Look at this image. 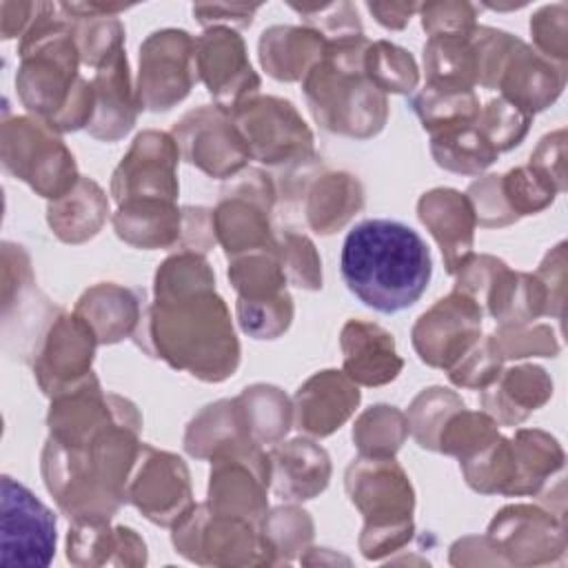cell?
<instances>
[{"label": "cell", "mask_w": 568, "mask_h": 568, "mask_svg": "<svg viewBox=\"0 0 568 568\" xmlns=\"http://www.w3.org/2000/svg\"><path fill=\"white\" fill-rule=\"evenodd\" d=\"M142 417L126 402L120 415L89 439L62 446L47 439L40 473L58 508L71 521H111L126 504V488L140 455Z\"/></svg>", "instance_id": "1"}, {"label": "cell", "mask_w": 568, "mask_h": 568, "mask_svg": "<svg viewBox=\"0 0 568 568\" xmlns=\"http://www.w3.org/2000/svg\"><path fill=\"white\" fill-rule=\"evenodd\" d=\"M133 342L149 357L202 382H224L240 366V342L215 286L155 295L140 317Z\"/></svg>", "instance_id": "2"}, {"label": "cell", "mask_w": 568, "mask_h": 568, "mask_svg": "<svg viewBox=\"0 0 568 568\" xmlns=\"http://www.w3.org/2000/svg\"><path fill=\"white\" fill-rule=\"evenodd\" d=\"M18 55L16 89L27 111L58 133L87 129L93 118V87L78 73L80 49L60 4L38 2Z\"/></svg>", "instance_id": "3"}, {"label": "cell", "mask_w": 568, "mask_h": 568, "mask_svg": "<svg viewBox=\"0 0 568 568\" xmlns=\"http://www.w3.org/2000/svg\"><path fill=\"white\" fill-rule=\"evenodd\" d=\"M339 273L364 306L386 315L399 313L428 288L430 248L415 229L399 220H362L344 237Z\"/></svg>", "instance_id": "4"}, {"label": "cell", "mask_w": 568, "mask_h": 568, "mask_svg": "<svg viewBox=\"0 0 568 568\" xmlns=\"http://www.w3.org/2000/svg\"><path fill=\"white\" fill-rule=\"evenodd\" d=\"M368 40L362 36L326 42L322 60L302 80L315 122L337 135L368 140L388 118L386 93L364 73Z\"/></svg>", "instance_id": "5"}, {"label": "cell", "mask_w": 568, "mask_h": 568, "mask_svg": "<svg viewBox=\"0 0 568 568\" xmlns=\"http://www.w3.org/2000/svg\"><path fill=\"white\" fill-rule=\"evenodd\" d=\"M344 486L348 499L364 515L359 550L366 559H382L410 541L415 493L393 457H355L346 468Z\"/></svg>", "instance_id": "6"}, {"label": "cell", "mask_w": 568, "mask_h": 568, "mask_svg": "<svg viewBox=\"0 0 568 568\" xmlns=\"http://www.w3.org/2000/svg\"><path fill=\"white\" fill-rule=\"evenodd\" d=\"M175 550L200 566H273L275 552L253 521L195 504L171 532Z\"/></svg>", "instance_id": "7"}, {"label": "cell", "mask_w": 568, "mask_h": 568, "mask_svg": "<svg viewBox=\"0 0 568 568\" xmlns=\"http://www.w3.org/2000/svg\"><path fill=\"white\" fill-rule=\"evenodd\" d=\"M0 160L7 173L49 202L67 195L80 180L73 153L58 131L33 115H4Z\"/></svg>", "instance_id": "8"}, {"label": "cell", "mask_w": 568, "mask_h": 568, "mask_svg": "<svg viewBox=\"0 0 568 568\" xmlns=\"http://www.w3.org/2000/svg\"><path fill=\"white\" fill-rule=\"evenodd\" d=\"M229 111L248 146L251 160L288 169L315 155L313 133L293 102L255 93Z\"/></svg>", "instance_id": "9"}, {"label": "cell", "mask_w": 568, "mask_h": 568, "mask_svg": "<svg viewBox=\"0 0 568 568\" xmlns=\"http://www.w3.org/2000/svg\"><path fill=\"white\" fill-rule=\"evenodd\" d=\"M275 202V184L262 169H246L231 178L220 191L213 209L215 237L226 257L248 251L275 248L268 213Z\"/></svg>", "instance_id": "10"}, {"label": "cell", "mask_w": 568, "mask_h": 568, "mask_svg": "<svg viewBox=\"0 0 568 568\" xmlns=\"http://www.w3.org/2000/svg\"><path fill=\"white\" fill-rule=\"evenodd\" d=\"M271 457L255 442H242L211 457L206 504L226 515L244 517L262 528L268 513Z\"/></svg>", "instance_id": "11"}, {"label": "cell", "mask_w": 568, "mask_h": 568, "mask_svg": "<svg viewBox=\"0 0 568 568\" xmlns=\"http://www.w3.org/2000/svg\"><path fill=\"white\" fill-rule=\"evenodd\" d=\"M195 38L184 29L153 31L140 44L135 98L144 111H169L182 102L197 80Z\"/></svg>", "instance_id": "12"}, {"label": "cell", "mask_w": 568, "mask_h": 568, "mask_svg": "<svg viewBox=\"0 0 568 568\" xmlns=\"http://www.w3.org/2000/svg\"><path fill=\"white\" fill-rule=\"evenodd\" d=\"M95 346L98 337L91 326L80 315L60 308L29 357L40 390L53 399L89 379Z\"/></svg>", "instance_id": "13"}, {"label": "cell", "mask_w": 568, "mask_h": 568, "mask_svg": "<svg viewBox=\"0 0 568 568\" xmlns=\"http://www.w3.org/2000/svg\"><path fill=\"white\" fill-rule=\"evenodd\" d=\"M180 155L211 178H233L251 160L248 146L240 135L231 111L202 104L184 113L171 131Z\"/></svg>", "instance_id": "14"}, {"label": "cell", "mask_w": 568, "mask_h": 568, "mask_svg": "<svg viewBox=\"0 0 568 568\" xmlns=\"http://www.w3.org/2000/svg\"><path fill=\"white\" fill-rule=\"evenodd\" d=\"M2 566L44 568L55 555L58 524L47 508L24 484L2 475Z\"/></svg>", "instance_id": "15"}, {"label": "cell", "mask_w": 568, "mask_h": 568, "mask_svg": "<svg viewBox=\"0 0 568 568\" xmlns=\"http://www.w3.org/2000/svg\"><path fill=\"white\" fill-rule=\"evenodd\" d=\"M60 313L36 286L31 260L24 246L2 242V331L18 324L4 335V348L18 344L16 353L29 362L47 326Z\"/></svg>", "instance_id": "16"}, {"label": "cell", "mask_w": 568, "mask_h": 568, "mask_svg": "<svg viewBox=\"0 0 568 568\" xmlns=\"http://www.w3.org/2000/svg\"><path fill=\"white\" fill-rule=\"evenodd\" d=\"M481 304L453 288L424 311L413 326V346L433 368L450 371L481 337Z\"/></svg>", "instance_id": "17"}, {"label": "cell", "mask_w": 568, "mask_h": 568, "mask_svg": "<svg viewBox=\"0 0 568 568\" xmlns=\"http://www.w3.org/2000/svg\"><path fill=\"white\" fill-rule=\"evenodd\" d=\"M126 501L149 521L173 528L195 506L186 464L173 453L142 444L129 479Z\"/></svg>", "instance_id": "18"}, {"label": "cell", "mask_w": 568, "mask_h": 568, "mask_svg": "<svg viewBox=\"0 0 568 568\" xmlns=\"http://www.w3.org/2000/svg\"><path fill=\"white\" fill-rule=\"evenodd\" d=\"M180 149L171 133L142 131L115 166L111 178L113 200H169L178 202Z\"/></svg>", "instance_id": "19"}, {"label": "cell", "mask_w": 568, "mask_h": 568, "mask_svg": "<svg viewBox=\"0 0 568 568\" xmlns=\"http://www.w3.org/2000/svg\"><path fill=\"white\" fill-rule=\"evenodd\" d=\"M486 537L504 564L517 566L550 564L566 548L564 519L526 504L501 508L493 517Z\"/></svg>", "instance_id": "20"}, {"label": "cell", "mask_w": 568, "mask_h": 568, "mask_svg": "<svg viewBox=\"0 0 568 568\" xmlns=\"http://www.w3.org/2000/svg\"><path fill=\"white\" fill-rule=\"evenodd\" d=\"M195 73L217 106L233 109L260 89L244 40L231 27H209L195 38Z\"/></svg>", "instance_id": "21"}, {"label": "cell", "mask_w": 568, "mask_h": 568, "mask_svg": "<svg viewBox=\"0 0 568 568\" xmlns=\"http://www.w3.org/2000/svg\"><path fill=\"white\" fill-rule=\"evenodd\" d=\"M564 80V64L546 60L519 38L510 36L495 75V89L501 91V98L532 115L557 100Z\"/></svg>", "instance_id": "22"}, {"label": "cell", "mask_w": 568, "mask_h": 568, "mask_svg": "<svg viewBox=\"0 0 568 568\" xmlns=\"http://www.w3.org/2000/svg\"><path fill=\"white\" fill-rule=\"evenodd\" d=\"M357 384L342 371H320L311 375L293 397V422L311 437L333 435L359 406Z\"/></svg>", "instance_id": "23"}, {"label": "cell", "mask_w": 568, "mask_h": 568, "mask_svg": "<svg viewBox=\"0 0 568 568\" xmlns=\"http://www.w3.org/2000/svg\"><path fill=\"white\" fill-rule=\"evenodd\" d=\"M91 87H93L95 102H93V118L87 124V131L95 140L118 142L133 129L140 111L135 89L131 87L124 44L118 47L95 69Z\"/></svg>", "instance_id": "24"}, {"label": "cell", "mask_w": 568, "mask_h": 568, "mask_svg": "<svg viewBox=\"0 0 568 568\" xmlns=\"http://www.w3.org/2000/svg\"><path fill=\"white\" fill-rule=\"evenodd\" d=\"M417 215L439 244L448 275H455L473 255L477 217L466 193L455 189H430L417 202Z\"/></svg>", "instance_id": "25"}, {"label": "cell", "mask_w": 568, "mask_h": 568, "mask_svg": "<svg viewBox=\"0 0 568 568\" xmlns=\"http://www.w3.org/2000/svg\"><path fill=\"white\" fill-rule=\"evenodd\" d=\"M339 348L344 373L362 386H384L404 368L393 335L366 320H348L342 326Z\"/></svg>", "instance_id": "26"}, {"label": "cell", "mask_w": 568, "mask_h": 568, "mask_svg": "<svg viewBox=\"0 0 568 568\" xmlns=\"http://www.w3.org/2000/svg\"><path fill=\"white\" fill-rule=\"evenodd\" d=\"M271 486L273 493L286 501H306L317 497L331 479L328 453L306 439L277 442L271 453Z\"/></svg>", "instance_id": "27"}, {"label": "cell", "mask_w": 568, "mask_h": 568, "mask_svg": "<svg viewBox=\"0 0 568 568\" xmlns=\"http://www.w3.org/2000/svg\"><path fill=\"white\" fill-rule=\"evenodd\" d=\"M67 559L73 566H144L146 544L129 526L109 521H71Z\"/></svg>", "instance_id": "28"}, {"label": "cell", "mask_w": 568, "mask_h": 568, "mask_svg": "<svg viewBox=\"0 0 568 568\" xmlns=\"http://www.w3.org/2000/svg\"><path fill=\"white\" fill-rule=\"evenodd\" d=\"M142 302L144 291L140 288L100 282L80 295L73 313L91 326L98 344H115L124 337H133L144 313Z\"/></svg>", "instance_id": "29"}, {"label": "cell", "mask_w": 568, "mask_h": 568, "mask_svg": "<svg viewBox=\"0 0 568 568\" xmlns=\"http://www.w3.org/2000/svg\"><path fill=\"white\" fill-rule=\"evenodd\" d=\"M552 395V382L548 373L539 366L524 364L506 368L497 379L481 388L479 402L484 413H488L501 426L521 424L532 410L544 406Z\"/></svg>", "instance_id": "30"}, {"label": "cell", "mask_w": 568, "mask_h": 568, "mask_svg": "<svg viewBox=\"0 0 568 568\" xmlns=\"http://www.w3.org/2000/svg\"><path fill=\"white\" fill-rule=\"evenodd\" d=\"M115 235L135 248H178L182 209L169 200H126L113 213Z\"/></svg>", "instance_id": "31"}, {"label": "cell", "mask_w": 568, "mask_h": 568, "mask_svg": "<svg viewBox=\"0 0 568 568\" xmlns=\"http://www.w3.org/2000/svg\"><path fill=\"white\" fill-rule=\"evenodd\" d=\"M326 40L308 27H271L260 38L264 71L282 82H300L322 60Z\"/></svg>", "instance_id": "32"}, {"label": "cell", "mask_w": 568, "mask_h": 568, "mask_svg": "<svg viewBox=\"0 0 568 568\" xmlns=\"http://www.w3.org/2000/svg\"><path fill=\"white\" fill-rule=\"evenodd\" d=\"M364 206V189L351 173H317L304 189L308 226L320 235L339 231Z\"/></svg>", "instance_id": "33"}, {"label": "cell", "mask_w": 568, "mask_h": 568, "mask_svg": "<svg viewBox=\"0 0 568 568\" xmlns=\"http://www.w3.org/2000/svg\"><path fill=\"white\" fill-rule=\"evenodd\" d=\"M109 215V200L100 184L80 175L78 184L47 206V222L53 235L67 244H82L98 235Z\"/></svg>", "instance_id": "34"}, {"label": "cell", "mask_w": 568, "mask_h": 568, "mask_svg": "<svg viewBox=\"0 0 568 568\" xmlns=\"http://www.w3.org/2000/svg\"><path fill=\"white\" fill-rule=\"evenodd\" d=\"M468 33H439L428 36L424 44L426 87L444 91H473L479 84V58Z\"/></svg>", "instance_id": "35"}, {"label": "cell", "mask_w": 568, "mask_h": 568, "mask_svg": "<svg viewBox=\"0 0 568 568\" xmlns=\"http://www.w3.org/2000/svg\"><path fill=\"white\" fill-rule=\"evenodd\" d=\"M242 442H253V437L246 430L235 397L204 406L184 433V448L197 459H211L217 450Z\"/></svg>", "instance_id": "36"}, {"label": "cell", "mask_w": 568, "mask_h": 568, "mask_svg": "<svg viewBox=\"0 0 568 568\" xmlns=\"http://www.w3.org/2000/svg\"><path fill=\"white\" fill-rule=\"evenodd\" d=\"M475 120L430 133V153L437 166L462 175H479L497 160V149L479 131Z\"/></svg>", "instance_id": "37"}, {"label": "cell", "mask_w": 568, "mask_h": 568, "mask_svg": "<svg viewBox=\"0 0 568 568\" xmlns=\"http://www.w3.org/2000/svg\"><path fill=\"white\" fill-rule=\"evenodd\" d=\"M515 450V484L510 497L537 495L548 477L564 466V453L555 437L544 430H517Z\"/></svg>", "instance_id": "38"}, {"label": "cell", "mask_w": 568, "mask_h": 568, "mask_svg": "<svg viewBox=\"0 0 568 568\" xmlns=\"http://www.w3.org/2000/svg\"><path fill=\"white\" fill-rule=\"evenodd\" d=\"M244 424L253 442L277 444L293 424V406L288 397L271 384H253L237 397Z\"/></svg>", "instance_id": "39"}, {"label": "cell", "mask_w": 568, "mask_h": 568, "mask_svg": "<svg viewBox=\"0 0 568 568\" xmlns=\"http://www.w3.org/2000/svg\"><path fill=\"white\" fill-rule=\"evenodd\" d=\"M229 280L237 291V300L262 302L286 293V275L277 246L248 251L231 257Z\"/></svg>", "instance_id": "40"}, {"label": "cell", "mask_w": 568, "mask_h": 568, "mask_svg": "<svg viewBox=\"0 0 568 568\" xmlns=\"http://www.w3.org/2000/svg\"><path fill=\"white\" fill-rule=\"evenodd\" d=\"M406 437V415L388 404H375L366 408L353 426V442L364 457H393Z\"/></svg>", "instance_id": "41"}, {"label": "cell", "mask_w": 568, "mask_h": 568, "mask_svg": "<svg viewBox=\"0 0 568 568\" xmlns=\"http://www.w3.org/2000/svg\"><path fill=\"white\" fill-rule=\"evenodd\" d=\"M408 106L428 133L453 124L473 122L479 113L475 91H444L426 84L408 98Z\"/></svg>", "instance_id": "42"}, {"label": "cell", "mask_w": 568, "mask_h": 568, "mask_svg": "<svg viewBox=\"0 0 568 568\" xmlns=\"http://www.w3.org/2000/svg\"><path fill=\"white\" fill-rule=\"evenodd\" d=\"M364 73L384 93H413L419 80L410 51L388 40L368 42L364 53Z\"/></svg>", "instance_id": "43"}, {"label": "cell", "mask_w": 568, "mask_h": 568, "mask_svg": "<svg viewBox=\"0 0 568 568\" xmlns=\"http://www.w3.org/2000/svg\"><path fill=\"white\" fill-rule=\"evenodd\" d=\"M499 193L508 213L517 222L521 215H532L546 209L555 200V193L561 191L550 175L528 164L499 175Z\"/></svg>", "instance_id": "44"}, {"label": "cell", "mask_w": 568, "mask_h": 568, "mask_svg": "<svg viewBox=\"0 0 568 568\" xmlns=\"http://www.w3.org/2000/svg\"><path fill=\"white\" fill-rule=\"evenodd\" d=\"M464 406L466 404L455 390H448L442 386L424 388L408 406V413H406L408 433H413L415 442L422 448L437 450V439L446 419Z\"/></svg>", "instance_id": "45"}, {"label": "cell", "mask_w": 568, "mask_h": 568, "mask_svg": "<svg viewBox=\"0 0 568 568\" xmlns=\"http://www.w3.org/2000/svg\"><path fill=\"white\" fill-rule=\"evenodd\" d=\"M497 426L499 424L488 413H473L464 406L446 419L437 439V450L462 462L490 444L499 435Z\"/></svg>", "instance_id": "46"}, {"label": "cell", "mask_w": 568, "mask_h": 568, "mask_svg": "<svg viewBox=\"0 0 568 568\" xmlns=\"http://www.w3.org/2000/svg\"><path fill=\"white\" fill-rule=\"evenodd\" d=\"M262 532L268 539L277 564H288L308 548L313 539V519L297 506H280L266 513Z\"/></svg>", "instance_id": "47"}, {"label": "cell", "mask_w": 568, "mask_h": 568, "mask_svg": "<svg viewBox=\"0 0 568 568\" xmlns=\"http://www.w3.org/2000/svg\"><path fill=\"white\" fill-rule=\"evenodd\" d=\"M530 120L532 115L528 111L519 109L506 98H493L484 109H479L475 122L497 153H501L510 151L524 140Z\"/></svg>", "instance_id": "48"}, {"label": "cell", "mask_w": 568, "mask_h": 568, "mask_svg": "<svg viewBox=\"0 0 568 568\" xmlns=\"http://www.w3.org/2000/svg\"><path fill=\"white\" fill-rule=\"evenodd\" d=\"M235 311L237 322L246 335L255 339H275L286 333L293 322V297L286 291L273 300L262 302L237 300Z\"/></svg>", "instance_id": "49"}, {"label": "cell", "mask_w": 568, "mask_h": 568, "mask_svg": "<svg viewBox=\"0 0 568 568\" xmlns=\"http://www.w3.org/2000/svg\"><path fill=\"white\" fill-rule=\"evenodd\" d=\"M71 29L80 49V60L93 69L124 44V27L115 16L71 18Z\"/></svg>", "instance_id": "50"}, {"label": "cell", "mask_w": 568, "mask_h": 568, "mask_svg": "<svg viewBox=\"0 0 568 568\" xmlns=\"http://www.w3.org/2000/svg\"><path fill=\"white\" fill-rule=\"evenodd\" d=\"M277 253L286 282L306 291L322 288V260L315 251V244L306 235L284 231L277 242Z\"/></svg>", "instance_id": "51"}, {"label": "cell", "mask_w": 568, "mask_h": 568, "mask_svg": "<svg viewBox=\"0 0 568 568\" xmlns=\"http://www.w3.org/2000/svg\"><path fill=\"white\" fill-rule=\"evenodd\" d=\"M504 357L495 346L493 335L479 339L448 373L450 382L462 388H486L501 373Z\"/></svg>", "instance_id": "52"}, {"label": "cell", "mask_w": 568, "mask_h": 568, "mask_svg": "<svg viewBox=\"0 0 568 568\" xmlns=\"http://www.w3.org/2000/svg\"><path fill=\"white\" fill-rule=\"evenodd\" d=\"M297 11L306 27L317 31L326 42L362 36V22L351 2H333V4H291Z\"/></svg>", "instance_id": "53"}, {"label": "cell", "mask_w": 568, "mask_h": 568, "mask_svg": "<svg viewBox=\"0 0 568 568\" xmlns=\"http://www.w3.org/2000/svg\"><path fill=\"white\" fill-rule=\"evenodd\" d=\"M493 339L504 359H519L528 355L552 357L559 351L548 326H499L493 333Z\"/></svg>", "instance_id": "54"}, {"label": "cell", "mask_w": 568, "mask_h": 568, "mask_svg": "<svg viewBox=\"0 0 568 568\" xmlns=\"http://www.w3.org/2000/svg\"><path fill=\"white\" fill-rule=\"evenodd\" d=\"M422 27L428 36L468 33L477 27V9L468 2H428L419 7Z\"/></svg>", "instance_id": "55"}, {"label": "cell", "mask_w": 568, "mask_h": 568, "mask_svg": "<svg viewBox=\"0 0 568 568\" xmlns=\"http://www.w3.org/2000/svg\"><path fill=\"white\" fill-rule=\"evenodd\" d=\"M215 237L213 226V211L204 206H182V237L175 251H193L200 255H206Z\"/></svg>", "instance_id": "56"}, {"label": "cell", "mask_w": 568, "mask_h": 568, "mask_svg": "<svg viewBox=\"0 0 568 568\" xmlns=\"http://www.w3.org/2000/svg\"><path fill=\"white\" fill-rule=\"evenodd\" d=\"M530 31L537 49L546 60H566V20L561 16H552V7H544L530 20Z\"/></svg>", "instance_id": "57"}, {"label": "cell", "mask_w": 568, "mask_h": 568, "mask_svg": "<svg viewBox=\"0 0 568 568\" xmlns=\"http://www.w3.org/2000/svg\"><path fill=\"white\" fill-rule=\"evenodd\" d=\"M260 4H193V16L200 24L209 27H248Z\"/></svg>", "instance_id": "58"}, {"label": "cell", "mask_w": 568, "mask_h": 568, "mask_svg": "<svg viewBox=\"0 0 568 568\" xmlns=\"http://www.w3.org/2000/svg\"><path fill=\"white\" fill-rule=\"evenodd\" d=\"M530 164L550 175L559 191H564V131L546 135L530 155Z\"/></svg>", "instance_id": "59"}, {"label": "cell", "mask_w": 568, "mask_h": 568, "mask_svg": "<svg viewBox=\"0 0 568 568\" xmlns=\"http://www.w3.org/2000/svg\"><path fill=\"white\" fill-rule=\"evenodd\" d=\"M38 2H0V36L2 40L22 38L33 22Z\"/></svg>", "instance_id": "60"}, {"label": "cell", "mask_w": 568, "mask_h": 568, "mask_svg": "<svg viewBox=\"0 0 568 568\" xmlns=\"http://www.w3.org/2000/svg\"><path fill=\"white\" fill-rule=\"evenodd\" d=\"M368 11L386 29H404L410 16L419 9L413 2H368Z\"/></svg>", "instance_id": "61"}]
</instances>
